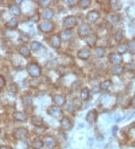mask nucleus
I'll use <instances>...</instances> for the list:
<instances>
[{
  "mask_svg": "<svg viewBox=\"0 0 135 149\" xmlns=\"http://www.w3.org/2000/svg\"><path fill=\"white\" fill-rule=\"evenodd\" d=\"M27 71L29 74L33 78H38L41 75V69L39 66L36 63H30L27 66Z\"/></svg>",
  "mask_w": 135,
  "mask_h": 149,
  "instance_id": "1",
  "label": "nucleus"
},
{
  "mask_svg": "<svg viewBox=\"0 0 135 149\" xmlns=\"http://www.w3.org/2000/svg\"><path fill=\"white\" fill-rule=\"evenodd\" d=\"M77 24V19L74 16H68L65 18L64 21H63V26L64 27H65L67 30H71L74 27H75V26Z\"/></svg>",
  "mask_w": 135,
  "mask_h": 149,
  "instance_id": "2",
  "label": "nucleus"
},
{
  "mask_svg": "<svg viewBox=\"0 0 135 149\" xmlns=\"http://www.w3.org/2000/svg\"><path fill=\"white\" fill-rule=\"evenodd\" d=\"M47 113L50 114V116L56 118H59L63 114L62 109H60L58 106H56V105L50 106V108L47 109Z\"/></svg>",
  "mask_w": 135,
  "mask_h": 149,
  "instance_id": "3",
  "label": "nucleus"
},
{
  "mask_svg": "<svg viewBox=\"0 0 135 149\" xmlns=\"http://www.w3.org/2000/svg\"><path fill=\"white\" fill-rule=\"evenodd\" d=\"M28 133L29 132L27 129H26L24 127H20L14 131V137L19 140H23L28 136Z\"/></svg>",
  "mask_w": 135,
  "mask_h": 149,
  "instance_id": "4",
  "label": "nucleus"
},
{
  "mask_svg": "<svg viewBox=\"0 0 135 149\" xmlns=\"http://www.w3.org/2000/svg\"><path fill=\"white\" fill-rule=\"evenodd\" d=\"M39 29L43 32H50L53 30V24L49 20H44L43 21L39 26Z\"/></svg>",
  "mask_w": 135,
  "mask_h": 149,
  "instance_id": "5",
  "label": "nucleus"
},
{
  "mask_svg": "<svg viewBox=\"0 0 135 149\" xmlns=\"http://www.w3.org/2000/svg\"><path fill=\"white\" fill-rule=\"evenodd\" d=\"M91 31V27L88 24H83L80 26L78 30L79 35L81 37H87Z\"/></svg>",
  "mask_w": 135,
  "mask_h": 149,
  "instance_id": "6",
  "label": "nucleus"
},
{
  "mask_svg": "<svg viewBox=\"0 0 135 149\" xmlns=\"http://www.w3.org/2000/svg\"><path fill=\"white\" fill-rule=\"evenodd\" d=\"M72 123L68 117H64L61 120V127L64 130H70L72 128Z\"/></svg>",
  "mask_w": 135,
  "mask_h": 149,
  "instance_id": "7",
  "label": "nucleus"
},
{
  "mask_svg": "<svg viewBox=\"0 0 135 149\" xmlns=\"http://www.w3.org/2000/svg\"><path fill=\"white\" fill-rule=\"evenodd\" d=\"M109 60H110V62L111 63L115 64L116 66V65L120 64L122 62V57L119 54L113 53V54H110Z\"/></svg>",
  "mask_w": 135,
  "mask_h": 149,
  "instance_id": "8",
  "label": "nucleus"
},
{
  "mask_svg": "<svg viewBox=\"0 0 135 149\" xmlns=\"http://www.w3.org/2000/svg\"><path fill=\"white\" fill-rule=\"evenodd\" d=\"M50 43L54 48H59L61 45V39L59 35L54 34L50 37Z\"/></svg>",
  "mask_w": 135,
  "mask_h": 149,
  "instance_id": "9",
  "label": "nucleus"
},
{
  "mask_svg": "<svg viewBox=\"0 0 135 149\" xmlns=\"http://www.w3.org/2000/svg\"><path fill=\"white\" fill-rule=\"evenodd\" d=\"M97 117H98L97 111L95 109L91 110L86 115V120L89 124H93V123H95V120L97 119Z\"/></svg>",
  "mask_w": 135,
  "mask_h": 149,
  "instance_id": "10",
  "label": "nucleus"
},
{
  "mask_svg": "<svg viewBox=\"0 0 135 149\" xmlns=\"http://www.w3.org/2000/svg\"><path fill=\"white\" fill-rule=\"evenodd\" d=\"M90 56H91V52L87 49H81L77 53V57L80 60H88L90 57Z\"/></svg>",
  "mask_w": 135,
  "mask_h": 149,
  "instance_id": "11",
  "label": "nucleus"
},
{
  "mask_svg": "<svg viewBox=\"0 0 135 149\" xmlns=\"http://www.w3.org/2000/svg\"><path fill=\"white\" fill-rule=\"evenodd\" d=\"M59 36L61 40H62L64 41H69L71 39L72 32L68 30H63V31H62L59 33Z\"/></svg>",
  "mask_w": 135,
  "mask_h": 149,
  "instance_id": "12",
  "label": "nucleus"
},
{
  "mask_svg": "<svg viewBox=\"0 0 135 149\" xmlns=\"http://www.w3.org/2000/svg\"><path fill=\"white\" fill-rule=\"evenodd\" d=\"M100 17V15L98 11H91L87 15V20L93 23V22H95L96 20H98Z\"/></svg>",
  "mask_w": 135,
  "mask_h": 149,
  "instance_id": "13",
  "label": "nucleus"
},
{
  "mask_svg": "<svg viewBox=\"0 0 135 149\" xmlns=\"http://www.w3.org/2000/svg\"><path fill=\"white\" fill-rule=\"evenodd\" d=\"M44 143L48 147H54L56 145V140L52 136H47L44 137Z\"/></svg>",
  "mask_w": 135,
  "mask_h": 149,
  "instance_id": "14",
  "label": "nucleus"
},
{
  "mask_svg": "<svg viewBox=\"0 0 135 149\" xmlns=\"http://www.w3.org/2000/svg\"><path fill=\"white\" fill-rule=\"evenodd\" d=\"M13 117L16 120H18V121H26L27 118H26V115L24 113L21 112V111H15L13 114Z\"/></svg>",
  "mask_w": 135,
  "mask_h": 149,
  "instance_id": "15",
  "label": "nucleus"
},
{
  "mask_svg": "<svg viewBox=\"0 0 135 149\" xmlns=\"http://www.w3.org/2000/svg\"><path fill=\"white\" fill-rule=\"evenodd\" d=\"M53 101L58 106H62L65 103V98L61 95H55L53 96Z\"/></svg>",
  "mask_w": 135,
  "mask_h": 149,
  "instance_id": "16",
  "label": "nucleus"
},
{
  "mask_svg": "<svg viewBox=\"0 0 135 149\" xmlns=\"http://www.w3.org/2000/svg\"><path fill=\"white\" fill-rule=\"evenodd\" d=\"M31 122L36 127H41V125L43 124V119L39 116H32L31 118Z\"/></svg>",
  "mask_w": 135,
  "mask_h": 149,
  "instance_id": "17",
  "label": "nucleus"
},
{
  "mask_svg": "<svg viewBox=\"0 0 135 149\" xmlns=\"http://www.w3.org/2000/svg\"><path fill=\"white\" fill-rule=\"evenodd\" d=\"M86 43L87 45L90 46V47H93L95 45L96 41H97V36L95 34H92L91 35H88L86 38Z\"/></svg>",
  "mask_w": 135,
  "mask_h": 149,
  "instance_id": "18",
  "label": "nucleus"
},
{
  "mask_svg": "<svg viewBox=\"0 0 135 149\" xmlns=\"http://www.w3.org/2000/svg\"><path fill=\"white\" fill-rule=\"evenodd\" d=\"M22 101L23 103L25 106H31L32 104V98L29 94H26L23 96L22 97Z\"/></svg>",
  "mask_w": 135,
  "mask_h": 149,
  "instance_id": "19",
  "label": "nucleus"
},
{
  "mask_svg": "<svg viewBox=\"0 0 135 149\" xmlns=\"http://www.w3.org/2000/svg\"><path fill=\"white\" fill-rule=\"evenodd\" d=\"M19 53L24 57H29L30 56L29 49L26 46H21L19 49Z\"/></svg>",
  "mask_w": 135,
  "mask_h": 149,
  "instance_id": "20",
  "label": "nucleus"
},
{
  "mask_svg": "<svg viewBox=\"0 0 135 149\" xmlns=\"http://www.w3.org/2000/svg\"><path fill=\"white\" fill-rule=\"evenodd\" d=\"M43 16H44V19H46L47 20H50L53 17V11L47 8L43 11Z\"/></svg>",
  "mask_w": 135,
  "mask_h": 149,
  "instance_id": "21",
  "label": "nucleus"
},
{
  "mask_svg": "<svg viewBox=\"0 0 135 149\" xmlns=\"http://www.w3.org/2000/svg\"><path fill=\"white\" fill-rule=\"evenodd\" d=\"M89 90L88 88H83V89L81 90L80 92V97H81V99L85 101V100H87L89 99Z\"/></svg>",
  "mask_w": 135,
  "mask_h": 149,
  "instance_id": "22",
  "label": "nucleus"
},
{
  "mask_svg": "<svg viewBox=\"0 0 135 149\" xmlns=\"http://www.w3.org/2000/svg\"><path fill=\"white\" fill-rule=\"evenodd\" d=\"M128 49V46L126 44H120L117 47V51L119 52V54H123Z\"/></svg>",
  "mask_w": 135,
  "mask_h": 149,
  "instance_id": "23",
  "label": "nucleus"
},
{
  "mask_svg": "<svg viewBox=\"0 0 135 149\" xmlns=\"http://www.w3.org/2000/svg\"><path fill=\"white\" fill-rule=\"evenodd\" d=\"M6 26L7 27H8V28H15L17 26V18H15V17H13V18H11V20H9L7 23H6Z\"/></svg>",
  "mask_w": 135,
  "mask_h": 149,
  "instance_id": "24",
  "label": "nucleus"
},
{
  "mask_svg": "<svg viewBox=\"0 0 135 149\" xmlns=\"http://www.w3.org/2000/svg\"><path fill=\"white\" fill-rule=\"evenodd\" d=\"M10 11L11 12V14H13L14 15H20L21 13V11H20V8L16 5H12L10 6Z\"/></svg>",
  "mask_w": 135,
  "mask_h": 149,
  "instance_id": "25",
  "label": "nucleus"
},
{
  "mask_svg": "<svg viewBox=\"0 0 135 149\" xmlns=\"http://www.w3.org/2000/svg\"><path fill=\"white\" fill-rule=\"evenodd\" d=\"M111 72H112V74H120L123 72V67H122L119 65H116L112 68Z\"/></svg>",
  "mask_w": 135,
  "mask_h": 149,
  "instance_id": "26",
  "label": "nucleus"
},
{
  "mask_svg": "<svg viewBox=\"0 0 135 149\" xmlns=\"http://www.w3.org/2000/svg\"><path fill=\"white\" fill-rule=\"evenodd\" d=\"M73 107L75 109H80L82 107V101L80 100L79 98L75 97L74 99H73Z\"/></svg>",
  "mask_w": 135,
  "mask_h": 149,
  "instance_id": "27",
  "label": "nucleus"
},
{
  "mask_svg": "<svg viewBox=\"0 0 135 149\" xmlns=\"http://www.w3.org/2000/svg\"><path fill=\"white\" fill-rule=\"evenodd\" d=\"M110 4L113 10L117 11H119L121 9V6L122 5L120 4V2H119L118 1H110Z\"/></svg>",
  "mask_w": 135,
  "mask_h": 149,
  "instance_id": "28",
  "label": "nucleus"
},
{
  "mask_svg": "<svg viewBox=\"0 0 135 149\" xmlns=\"http://www.w3.org/2000/svg\"><path fill=\"white\" fill-rule=\"evenodd\" d=\"M111 85V81L110 80H106L104 81H103L100 85V88L104 90H107Z\"/></svg>",
  "mask_w": 135,
  "mask_h": 149,
  "instance_id": "29",
  "label": "nucleus"
},
{
  "mask_svg": "<svg viewBox=\"0 0 135 149\" xmlns=\"http://www.w3.org/2000/svg\"><path fill=\"white\" fill-rule=\"evenodd\" d=\"M32 145H33V148L35 149H41L42 147H43V145H44V142L40 139H37L34 141Z\"/></svg>",
  "mask_w": 135,
  "mask_h": 149,
  "instance_id": "30",
  "label": "nucleus"
},
{
  "mask_svg": "<svg viewBox=\"0 0 135 149\" xmlns=\"http://www.w3.org/2000/svg\"><path fill=\"white\" fill-rule=\"evenodd\" d=\"M107 20L110 21V23H116L119 20V16L116 14H110L107 16Z\"/></svg>",
  "mask_w": 135,
  "mask_h": 149,
  "instance_id": "31",
  "label": "nucleus"
},
{
  "mask_svg": "<svg viewBox=\"0 0 135 149\" xmlns=\"http://www.w3.org/2000/svg\"><path fill=\"white\" fill-rule=\"evenodd\" d=\"M104 53L105 50L103 48H101V47H98L95 50V54L98 57H103L104 55Z\"/></svg>",
  "mask_w": 135,
  "mask_h": 149,
  "instance_id": "32",
  "label": "nucleus"
},
{
  "mask_svg": "<svg viewBox=\"0 0 135 149\" xmlns=\"http://www.w3.org/2000/svg\"><path fill=\"white\" fill-rule=\"evenodd\" d=\"M46 129H47V127H38L34 129V133L38 136H40L44 133Z\"/></svg>",
  "mask_w": 135,
  "mask_h": 149,
  "instance_id": "33",
  "label": "nucleus"
},
{
  "mask_svg": "<svg viewBox=\"0 0 135 149\" xmlns=\"http://www.w3.org/2000/svg\"><path fill=\"white\" fill-rule=\"evenodd\" d=\"M41 48V45L38 41H33L31 44V49L33 51H37V50L40 49Z\"/></svg>",
  "mask_w": 135,
  "mask_h": 149,
  "instance_id": "34",
  "label": "nucleus"
},
{
  "mask_svg": "<svg viewBox=\"0 0 135 149\" xmlns=\"http://www.w3.org/2000/svg\"><path fill=\"white\" fill-rule=\"evenodd\" d=\"M123 39V34H122V31L121 30H119L115 35V40L117 42H120Z\"/></svg>",
  "mask_w": 135,
  "mask_h": 149,
  "instance_id": "35",
  "label": "nucleus"
},
{
  "mask_svg": "<svg viewBox=\"0 0 135 149\" xmlns=\"http://www.w3.org/2000/svg\"><path fill=\"white\" fill-rule=\"evenodd\" d=\"M91 2L89 0H82L80 2V6L82 8H86L87 7H89L90 5Z\"/></svg>",
  "mask_w": 135,
  "mask_h": 149,
  "instance_id": "36",
  "label": "nucleus"
},
{
  "mask_svg": "<svg viewBox=\"0 0 135 149\" xmlns=\"http://www.w3.org/2000/svg\"><path fill=\"white\" fill-rule=\"evenodd\" d=\"M128 49L130 50V53L132 54H135V40H132L128 45Z\"/></svg>",
  "mask_w": 135,
  "mask_h": 149,
  "instance_id": "37",
  "label": "nucleus"
},
{
  "mask_svg": "<svg viewBox=\"0 0 135 149\" xmlns=\"http://www.w3.org/2000/svg\"><path fill=\"white\" fill-rule=\"evenodd\" d=\"M8 92L10 94L15 95L17 93V87L14 85H11L10 87H8Z\"/></svg>",
  "mask_w": 135,
  "mask_h": 149,
  "instance_id": "38",
  "label": "nucleus"
},
{
  "mask_svg": "<svg viewBox=\"0 0 135 149\" xmlns=\"http://www.w3.org/2000/svg\"><path fill=\"white\" fill-rule=\"evenodd\" d=\"M50 2H51L49 1V0H42V1H40V2H39V5H40V6H41L42 8H47V7L49 6Z\"/></svg>",
  "mask_w": 135,
  "mask_h": 149,
  "instance_id": "39",
  "label": "nucleus"
},
{
  "mask_svg": "<svg viewBox=\"0 0 135 149\" xmlns=\"http://www.w3.org/2000/svg\"><path fill=\"white\" fill-rule=\"evenodd\" d=\"M30 86L32 87H37L38 85H39V81L37 79H32L29 82Z\"/></svg>",
  "mask_w": 135,
  "mask_h": 149,
  "instance_id": "40",
  "label": "nucleus"
},
{
  "mask_svg": "<svg viewBox=\"0 0 135 149\" xmlns=\"http://www.w3.org/2000/svg\"><path fill=\"white\" fill-rule=\"evenodd\" d=\"M31 19H32V21H34V22L36 23V22L39 21V20H40V15H39L38 13H36V14H35V15L31 17Z\"/></svg>",
  "mask_w": 135,
  "mask_h": 149,
  "instance_id": "41",
  "label": "nucleus"
},
{
  "mask_svg": "<svg viewBox=\"0 0 135 149\" xmlns=\"http://www.w3.org/2000/svg\"><path fill=\"white\" fill-rule=\"evenodd\" d=\"M5 78L2 76V75H1L0 74V88H2V87H4L5 86Z\"/></svg>",
  "mask_w": 135,
  "mask_h": 149,
  "instance_id": "42",
  "label": "nucleus"
},
{
  "mask_svg": "<svg viewBox=\"0 0 135 149\" xmlns=\"http://www.w3.org/2000/svg\"><path fill=\"white\" fill-rule=\"evenodd\" d=\"M20 39H21V41H23L24 43H27L29 40V38L27 35H23L20 37Z\"/></svg>",
  "mask_w": 135,
  "mask_h": 149,
  "instance_id": "43",
  "label": "nucleus"
},
{
  "mask_svg": "<svg viewBox=\"0 0 135 149\" xmlns=\"http://www.w3.org/2000/svg\"><path fill=\"white\" fill-rule=\"evenodd\" d=\"M66 3L69 5L70 7H73V6H74V5H77V1H74V0H72V1L67 0V1H66Z\"/></svg>",
  "mask_w": 135,
  "mask_h": 149,
  "instance_id": "44",
  "label": "nucleus"
},
{
  "mask_svg": "<svg viewBox=\"0 0 135 149\" xmlns=\"http://www.w3.org/2000/svg\"><path fill=\"white\" fill-rule=\"evenodd\" d=\"M126 68L129 70H135V65L134 63H128L126 65Z\"/></svg>",
  "mask_w": 135,
  "mask_h": 149,
  "instance_id": "45",
  "label": "nucleus"
},
{
  "mask_svg": "<svg viewBox=\"0 0 135 149\" xmlns=\"http://www.w3.org/2000/svg\"><path fill=\"white\" fill-rule=\"evenodd\" d=\"M66 109H67V111H68V112L72 113V112L74 111V107H73V105H71V104L68 105L67 107H66Z\"/></svg>",
  "mask_w": 135,
  "mask_h": 149,
  "instance_id": "46",
  "label": "nucleus"
},
{
  "mask_svg": "<svg viewBox=\"0 0 135 149\" xmlns=\"http://www.w3.org/2000/svg\"><path fill=\"white\" fill-rule=\"evenodd\" d=\"M0 149H8V148L6 146H1L0 147Z\"/></svg>",
  "mask_w": 135,
  "mask_h": 149,
  "instance_id": "47",
  "label": "nucleus"
}]
</instances>
